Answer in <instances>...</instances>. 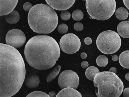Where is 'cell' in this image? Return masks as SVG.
Masks as SVG:
<instances>
[{
    "label": "cell",
    "instance_id": "obj_1",
    "mask_svg": "<svg viewBox=\"0 0 129 97\" xmlns=\"http://www.w3.org/2000/svg\"><path fill=\"white\" fill-rule=\"evenodd\" d=\"M0 97L16 94L25 79L26 70L21 54L8 44H0Z\"/></svg>",
    "mask_w": 129,
    "mask_h": 97
},
{
    "label": "cell",
    "instance_id": "obj_2",
    "mask_svg": "<svg viewBox=\"0 0 129 97\" xmlns=\"http://www.w3.org/2000/svg\"><path fill=\"white\" fill-rule=\"evenodd\" d=\"M24 54L28 63L38 70H44L52 67L60 57V50L56 41L46 35H38L27 42Z\"/></svg>",
    "mask_w": 129,
    "mask_h": 97
},
{
    "label": "cell",
    "instance_id": "obj_3",
    "mask_svg": "<svg viewBox=\"0 0 129 97\" xmlns=\"http://www.w3.org/2000/svg\"><path fill=\"white\" fill-rule=\"evenodd\" d=\"M28 21L31 29L38 33L47 34L53 32L58 23L55 11L47 5L40 4L33 6L28 13Z\"/></svg>",
    "mask_w": 129,
    "mask_h": 97
},
{
    "label": "cell",
    "instance_id": "obj_4",
    "mask_svg": "<svg viewBox=\"0 0 129 97\" xmlns=\"http://www.w3.org/2000/svg\"><path fill=\"white\" fill-rule=\"evenodd\" d=\"M93 81L98 97H119L123 91L122 81L113 72L109 71L99 72L95 76Z\"/></svg>",
    "mask_w": 129,
    "mask_h": 97
},
{
    "label": "cell",
    "instance_id": "obj_5",
    "mask_svg": "<svg viewBox=\"0 0 129 97\" xmlns=\"http://www.w3.org/2000/svg\"><path fill=\"white\" fill-rule=\"evenodd\" d=\"M87 11L91 18L104 20L111 17L115 11V0H86Z\"/></svg>",
    "mask_w": 129,
    "mask_h": 97
},
{
    "label": "cell",
    "instance_id": "obj_6",
    "mask_svg": "<svg viewBox=\"0 0 129 97\" xmlns=\"http://www.w3.org/2000/svg\"><path fill=\"white\" fill-rule=\"evenodd\" d=\"M96 44L101 52L110 54L115 53L119 49L121 40L117 32L108 30L102 32L99 35L96 39Z\"/></svg>",
    "mask_w": 129,
    "mask_h": 97
},
{
    "label": "cell",
    "instance_id": "obj_7",
    "mask_svg": "<svg viewBox=\"0 0 129 97\" xmlns=\"http://www.w3.org/2000/svg\"><path fill=\"white\" fill-rule=\"evenodd\" d=\"M81 43L79 37L73 33L63 35L59 41L60 47L64 52L73 54L78 51L81 47Z\"/></svg>",
    "mask_w": 129,
    "mask_h": 97
},
{
    "label": "cell",
    "instance_id": "obj_8",
    "mask_svg": "<svg viewBox=\"0 0 129 97\" xmlns=\"http://www.w3.org/2000/svg\"><path fill=\"white\" fill-rule=\"evenodd\" d=\"M58 81L59 87L62 89L67 87L76 89L79 84V79L75 72L67 70L63 71L60 74Z\"/></svg>",
    "mask_w": 129,
    "mask_h": 97
},
{
    "label": "cell",
    "instance_id": "obj_9",
    "mask_svg": "<svg viewBox=\"0 0 129 97\" xmlns=\"http://www.w3.org/2000/svg\"><path fill=\"white\" fill-rule=\"evenodd\" d=\"M26 40L24 33L20 30L17 29L9 31L6 37L7 44L16 48L22 46L25 42Z\"/></svg>",
    "mask_w": 129,
    "mask_h": 97
},
{
    "label": "cell",
    "instance_id": "obj_10",
    "mask_svg": "<svg viewBox=\"0 0 129 97\" xmlns=\"http://www.w3.org/2000/svg\"><path fill=\"white\" fill-rule=\"evenodd\" d=\"M52 8L57 10H66L71 8L76 0H45Z\"/></svg>",
    "mask_w": 129,
    "mask_h": 97
},
{
    "label": "cell",
    "instance_id": "obj_11",
    "mask_svg": "<svg viewBox=\"0 0 129 97\" xmlns=\"http://www.w3.org/2000/svg\"><path fill=\"white\" fill-rule=\"evenodd\" d=\"M18 0H0V15H5L13 10Z\"/></svg>",
    "mask_w": 129,
    "mask_h": 97
},
{
    "label": "cell",
    "instance_id": "obj_12",
    "mask_svg": "<svg viewBox=\"0 0 129 97\" xmlns=\"http://www.w3.org/2000/svg\"><path fill=\"white\" fill-rule=\"evenodd\" d=\"M56 97H82L80 93L75 89L67 87L62 89L57 94Z\"/></svg>",
    "mask_w": 129,
    "mask_h": 97
},
{
    "label": "cell",
    "instance_id": "obj_13",
    "mask_svg": "<svg viewBox=\"0 0 129 97\" xmlns=\"http://www.w3.org/2000/svg\"><path fill=\"white\" fill-rule=\"evenodd\" d=\"M118 34L124 38H129V21H124L120 22L117 27Z\"/></svg>",
    "mask_w": 129,
    "mask_h": 97
},
{
    "label": "cell",
    "instance_id": "obj_14",
    "mask_svg": "<svg viewBox=\"0 0 129 97\" xmlns=\"http://www.w3.org/2000/svg\"><path fill=\"white\" fill-rule=\"evenodd\" d=\"M25 82L26 86L30 88L37 87L40 83V79L38 76L32 74L28 76L25 79Z\"/></svg>",
    "mask_w": 129,
    "mask_h": 97
},
{
    "label": "cell",
    "instance_id": "obj_15",
    "mask_svg": "<svg viewBox=\"0 0 129 97\" xmlns=\"http://www.w3.org/2000/svg\"><path fill=\"white\" fill-rule=\"evenodd\" d=\"M119 61L121 65L126 68L129 69V51H123L120 54Z\"/></svg>",
    "mask_w": 129,
    "mask_h": 97
},
{
    "label": "cell",
    "instance_id": "obj_16",
    "mask_svg": "<svg viewBox=\"0 0 129 97\" xmlns=\"http://www.w3.org/2000/svg\"><path fill=\"white\" fill-rule=\"evenodd\" d=\"M5 19L8 23L14 24L17 22L20 18V16L18 12L13 10L9 13L5 15Z\"/></svg>",
    "mask_w": 129,
    "mask_h": 97
},
{
    "label": "cell",
    "instance_id": "obj_17",
    "mask_svg": "<svg viewBox=\"0 0 129 97\" xmlns=\"http://www.w3.org/2000/svg\"><path fill=\"white\" fill-rule=\"evenodd\" d=\"M100 72L99 69L96 67L91 66L88 67L85 72V75L89 80L93 81L96 75Z\"/></svg>",
    "mask_w": 129,
    "mask_h": 97
},
{
    "label": "cell",
    "instance_id": "obj_18",
    "mask_svg": "<svg viewBox=\"0 0 129 97\" xmlns=\"http://www.w3.org/2000/svg\"><path fill=\"white\" fill-rule=\"evenodd\" d=\"M60 68V65H56L47 76L46 77L47 82H49L54 80L59 74Z\"/></svg>",
    "mask_w": 129,
    "mask_h": 97
},
{
    "label": "cell",
    "instance_id": "obj_19",
    "mask_svg": "<svg viewBox=\"0 0 129 97\" xmlns=\"http://www.w3.org/2000/svg\"><path fill=\"white\" fill-rule=\"evenodd\" d=\"M129 13L126 9L123 7L118 8L115 12L116 17L118 19L121 20L126 19L128 17Z\"/></svg>",
    "mask_w": 129,
    "mask_h": 97
},
{
    "label": "cell",
    "instance_id": "obj_20",
    "mask_svg": "<svg viewBox=\"0 0 129 97\" xmlns=\"http://www.w3.org/2000/svg\"><path fill=\"white\" fill-rule=\"evenodd\" d=\"M96 63L98 65L101 67H105L107 64L108 61L107 58L104 55H100L97 58Z\"/></svg>",
    "mask_w": 129,
    "mask_h": 97
},
{
    "label": "cell",
    "instance_id": "obj_21",
    "mask_svg": "<svg viewBox=\"0 0 129 97\" xmlns=\"http://www.w3.org/2000/svg\"><path fill=\"white\" fill-rule=\"evenodd\" d=\"M83 12L79 10H76L73 11L72 14L73 18L76 21H80L83 18Z\"/></svg>",
    "mask_w": 129,
    "mask_h": 97
},
{
    "label": "cell",
    "instance_id": "obj_22",
    "mask_svg": "<svg viewBox=\"0 0 129 97\" xmlns=\"http://www.w3.org/2000/svg\"><path fill=\"white\" fill-rule=\"evenodd\" d=\"M26 97H49V96L48 95L44 92L37 91L29 93Z\"/></svg>",
    "mask_w": 129,
    "mask_h": 97
},
{
    "label": "cell",
    "instance_id": "obj_23",
    "mask_svg": "<svg viewBox=\"0 0 129 97\" xmlns=\"http://www.w3.org/2000/svg\"><path fill=\"white\" fill-rule=\"evenodd\" d=\"M68 26L64 23L60 24L57 28V30L58 32L61 34L66 33L68 32Z\"/></svg>",
    "mask_w": 129,
    "mask_h": 97
},
{
    "label": "cell",
    "instance_id": "obj_24",
    "mask_svg": "<svg viewBox=\"0 0 129 97\" xmlns=\"http://www.w3.org/2000/svg\"><path fill=\"white\" fill-rule=\"evenodd\" d=\"M60 17L63 20H67L70 19L71 14L68 11L66 10H63L61 13Z\"/></svg>",
    "mask_w": 129,
    "mask_h": 97
},
{
    "label": "cell",
    "instance_id": "obj_25",
    "mask_svg": "<svg viewBox=\"0 0 129 97\" xmlns=\"http://www.w3.org/2000/svg\"><path fill=\"white\" fill-rule=\"evenodd\" d=\"M74 27L76 31H80L83 30V26L82 23L77 22L74 24Z\"/></svg>",
    "mask_w": 129,
    "mask_h": 97
},
{
    "label": "cell",
    "instance_id": "obj_26",
    "mask_svg": "<svg viewBox=\"0 0 129 97\" xmlns=\"http://www.w3.org/2000/svg\"><path fill=\"white\" fill-rule=\"evenodd\" d=\"M32 5L29 2H26L23 4V7L25 11H29L33 7Z\"/></svg>",
    "mask_w": 129,
    "mask_h": 97
},
{
    "label": "cell",
    "instance_id": "obj_27",
    "mask_svg": "<svg viewBox=\"0 0 129 97\" xmlns=\"http://www.w3.org/2000/svg\"><path fill=\"white\" fill-rule=\"evenodd\" d=\"M123 94L124 97H129V88H127L123 90Z\"/></svg>",
    "mask_w": 129,
    "mask_h": 97
},
{
    "label": "cell",
    "instance_id": "obj_28",
    "mask_svg": "<svg viewBox=\"0 0 129 97\" xmlns=\"http://www.w3.org/2000/svg\"><path fill=\"white\" fill-rule=\"evenodd\" d=\"M84 41L86 44L89 45L92 43V40L90 38L87 37L85 39Z\"/></svg>",
    "mask_w": 129,
    "mask_h": 97
},
{
    "label": "cell",
    "instance_id": "obj_29",
    "mask_svg": "<svg viewBox=\"0 0 129 97\" xmlns=\"http://www.w3.org/2000/svg\"><path fill=\"white\" fill-rule=\"evenodd\" d=\"M81 66L84 68H86L88 67L89 64L86 61H83L81 63Z\"/></svg>",
    "mask_w": 129,
    "mask_h": 97
},
{
    "label": "cell",
    "instance_id": "obj_30",
    "mask_svg": "<svg viewBox=\"0 0 129 97\" xmlns=\"http://www.w3.org/2000/svg\"><path fill=\"white\" fill-rule=\"evenodd\" d=\"M123 1L125 6L129 10V0H123Z\"/></svg>",
    "mask_w": 129,
    "mask_h": 97
},
{
    "label": "cell",
    "instance_id": "obj_31",
    "mask_svg": "<svg viewBox=\"0 0 129 97\" xmlns=\"http://www.w3.org/2000/svg\"><path fill=\"white\" fill-rule=\"evenodd\" d=\"M56 93L53 91L50 92L48 94V95L50 97H56Z\"/></svg>",
    "mask_w": 129,
    "mask_h": 97
},
{
    "label": "cell",
    "instance_id": "obj_32",
    "mask_svg": "<svg viewBox=\"0 0 129 97\" xmlns=\"http://www.w3.org/2000/svg\"><path fill=\"white\" fill-rule=\"evenodd\" d=\"M112 58V60L115 61H117L119 59L118 56L116 54L113 55Z\"/></svg>",
    "mask_w": 129,
    "mask_h": 97
},
{
    "label": "cell",
    "instance_id": "obj_33",
    "mask_svg": "<svg viewBox=\"0 0 129 97\" xmlns=\"http://www.w3.org/2000/svg\"><path fill=\"white\" fill-rule=\"evenodd\" d=\"M109 71L116 74V72L117 70L114 67H112L109 69Z\"/></svg>",
    "mask_w": 129,
    "mask_h": 97
},
{
    "label": "cell",
    "instance_id": "obj_34",
    "mask_svg": "<svg viewBox=\"0 0 129 97\" xmlns=\"http://www.w3.org/2000/svg\"><path fill=\"white\" fill-rule=\"evenodd\" d=\"M81 58L82 59H85L87 57V54L84 52L82 53L80 55Z\"/></svg>",
    "mask_w": 129,
    "mask_h": 97
},
{
    "label": "cell",
    "instance_id": "obj_35",
    "mask_svg": "<svg viewBox=\"0 0 129 97\" xmlns=\"http://www.w3.org/2000/svg\"><path fill=\"white\" fill-rule=\"evenodd\" d=\"M125 78L126 80L129 81V72L127 73L126 74Z\"/></svg>",
    "mask_w": 129,
    "mask_h": 97
},
{
    "label": "cell",
    "instance_id": "obj_36",
    "mask_svg": "<svg viewBox=\"0 0 129 97\" xmlns=\"http://www.w3.org/2000/svg\"><path fill=\"white\" fill-rule=\"evenodd\" d=\"M83 1H86V0H82Z\"/></svg>",
    "mask_w": 129,
    "mask_h": 97
},
{
    "label": "cell",
    "instance_id": "obj_37",
    "mask_svg": "<svg viewBox=\"0 0 129 97\" xmlns=\"http://www.w3.org/2000/svg\"></svg>",
    "mask_w": 129,
    "mask_h": 97
}]
</instances>
